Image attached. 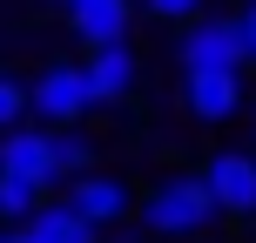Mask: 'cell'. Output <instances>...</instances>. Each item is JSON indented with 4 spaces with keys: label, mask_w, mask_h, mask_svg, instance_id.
I'll use <instances>...</instances> for the list:
<instances>
[{
    "label": "cell",
    "mask_w": 256,
    "mask_h": 243,
    "mask_svg": "<svg viewBox=\"0 0 256 243\" xmlns=\"http://www.w3.org/2000/svg\"><path fill=\"white\" fill-rule=\"evenodd\" d=\"M135 216H142L148 236H202L209 216H216V203H209L202 176H162V182L135 203Z\"/></svg>",
    "instance_id": "6da1fadb"
},
{
    "label": "cell",
    "mask_w": 256,
    "mask_h": 243,
    "mask_svg": "<svg viewBox=\"0 0 256 243\" xmlns=\"http://www.w3.org/2000/svg\"><path fill=\"white\" fill-rule=\"evenodd\" d=\"M202 68H230V75L250 68L236 14H202V21H189V34H182V75H202Z\"/></svg>",
    "instance_id": "7a4b0ae2"
},
{
    "label": "cell",
    "mask_w": 256,
    "mask_h": 243,
    "mask_svg": "<svg viewBox=\"0 0 256 243\" xmlns=\"http://www.w3.org/2000/svg\"><path fill=\"white\" fill-rule=\"evenodd\" d=\"M94 108V95H88V75H81V61H54V68H40V81L27 88V115H40V122H81Z\"/></svg>",
    "instance_id": "3957f363"
},
{
    "label": "cell",
    "mask_w": 256,
    "mask_h": 243,
    "mask_svg": "<svg viewBox=\"0 0 256 243\" xmlns=\"http://www.w3.org/2000/svg\"><path fill=\"white\" fill-rule=\"evenodd\" d=\"M202 189H209V203H216L222 216H256V155H236V149L209 155Z\"/></svg>",
    "instance_id": "277c9868"
},
{
    "label": "cell",
    "mask_w": 256,
    "mask_h": 243,
    "mask_svg": "<svg viewBox=\"0 0 256 243\" xmlns=\"http://www.w3.org/2000/svg\"><path fill=\"white\" fill-rule=\"evenodd\" d=\"M68 209H74L81 223H94V230H115L128 209H135V189H128L122 176H94V169H81L74 189H68Z\"/></svg>",
    "instance_id": "5b68a950"
},
{
    "label": "cell",
    "mask_w": 256,
    "mask_h": 243,
    "mask_svg": "<svg viewBox=\"0 0 256 243\" xmlns=\"http://www.w3.org/2000/svg\"><path fill=\"white\" fill-rule=\"evenodd\" d=\"M0 176H20V182H34V189L61 182V176H54L48 135H40V128H0Z\"/></svg>",
    "instance_id": "8992f818"
},
{
    "label": "cell",
    "mask_w": 256,
    "mask_h": 243,
    "mask_svg": "<svg viewBox=\"0 0 256 243\" xmlns=\"http://www.w3.org/2000/svg\"><path fill=\"white\" fill-rule=\"evenodd\" d=\"M182 102L196 122H230L243 108V75L230 68H202V75H182Z\"/></svg>",
    "instance_id": "52a82bcc"
},
{
    "label": "cell",
    "mask_w": 256,
    "mask_h": 243,
    "mask_svg": "<svg viewBox=\"0 0 256 243\" xmlns=\"http://www.w3.org/2000/svg\"><path fill=\"white\" fill-rule=\"evenodd\" d=\"M68 27H74L88 48H108V41H128V21H135V7L128 0H61Z\"/></svg>",
    "instance_id": "ba28073f"
},
{
    "label": "cell",
    "mask_w": 256,
    "mask_h": 243,
    "mask_svg": "<svg viewBox=\"0 0 256 243\" xmlns=\"http://www.w3.org/2000/svg\"><path fill=\"white\" fill-rule=\"evenodd\" d=\"M81 75H88V95H94V102H122V95L135 88V48H128V41H108V48H88Z\"/></svg>",
    "instance_id": "9c48e42d"
},
{
    "label": "cell",
    "mask_w": 256,
    "mask_h": 243,
    "mask_svg": "<svg viewBox=\"0 0 256 243\" xmlns=\"http://www.w3.org/2000/svg\"><path fill=\"white\" fill-rule=\"evenodd\" d=\"M20 236H27V243H102V230H94V223H81L68 203H40L34 216H27Z\"/></svg>",
    "instance_id": "30bf717a"
},
{
    "label": "cell",
    "mask_w": 256,
    "mask_h": 243,
    "mask_svg": "<svg viewBox=\"0 0 256 243\" xmlns=\"http://www.w3.org/2000/svg\"><path fill=\"white\" fill-rule=\"evenodd\" d=\"M48 149H54V176H81V169H94V142L81 135V128L48 135Z\"/></svg>",
    "instance_id": "8fae6325"
},
{
    "label": "cell",
    "mask_w": 256,
    "mask_h": 243,
    "mask_svg": "<svg viewBox=\"0 0 256 243\" xmlns=\"http://www.w3.org/2000/svg\"><path fill=\"white\" fill-rule=\"evenodd\" d=\"M40 196L48 189H34V182H20V176H0V223H27L40 209Z\"/></svg>",
    "instance_id": "7c38bea8"
},
{
    "label": "cell",
    "mask_w": 256,
    "mask_h": 243,
    "mask_svg": "<svg viewBox=\"0 0 256 243\" xmlns=\"http://www.w3.org/2000/svg\"><path fill=\"white\" fill-rule=\"evenodd\" d=\"M20 115H27V88H20L14 75H0V128L20 122Z\"/></svg>",
    "instance_id": "4fadbf2b"
},
{
    "label": "cell",
    "mask_w": 256,
    "mask_h": 243,
    "mask_svg": "<svg viewBox=\"0 0 256 243\" xmlns=\"http://www.w3.org/2000/svg\"><path fill=\"white\" fill-rule=\"evenodd\" d=\"M142 7H148L155 21H196V14H202V0H142Z\"/></svg>",
    "instance_id": "5bb4252c"
},
{
    "label": "cell",
    "mask_w": 256,
    "mask_h": 243,
    "mask_svg": "<svg viewBox=\"0 0 256 243\" xmlns=\"http://www.w3.org/2000/svg\"><path fill=\"white\" fill-rule=\"evenodd\" d=\"M236 27H243V48H250V61H256V0H243V14H236Z\"/></svg>",
    "instance_id": "9a60e30c"
},
{
    "label": "cell",
    "mask_w": 256,
    "mask_h": 243,
    "mask_svg": "<svg viewBox=\"0 0 256 243\" xmlns=\"http://www.w3.org/2000/svg\"><path fill=\"white\" fill-rule=\"evenodd\" d=\"M0 243H27V236H20V230H14V236H0Z\"/></svg>",
    "instance_id": "2e32d148"
}]
</instances>
